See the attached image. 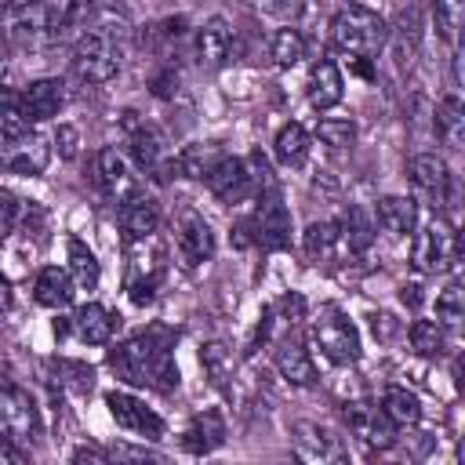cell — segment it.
I'll list each match as a JSON object with an SVG mask.
<instances>
[{
	"instance_id": "4",
	"label": "cell",
	"mask_w": 465,
	"mask_h": 465,
	"mask_svg": "<svg viewBox=\"0 0 465 465\" xmlns=\"http://www.w3.org/2000/svg\"><path fill=\"white\" fill-rule=\"evenodd\" d=\"M312 341L334 363H352L360 356V334H356L352 320L338 305H323L316 312V320H312Z\"/></svg>"
},
{
	"instance_id": "22",
	"label": "cell",
	"mask_w": 465,
	"mask_h": 465,
	"mask_svg": "<svg viewBox=\"0 0 465 465\" xmlns=\"http://www.w3.org/2000/svg\"><path fill=\"white\" fill-rule=\"evenodd\" d=\"M73 294H76V283H73L69 269H58V265L40 269L36 287H33V298H36L40 305H47V309H65V305L73 302Z\"/></svg>"
},
{
	"instance_id": "8",
	"label": "cell",
	"mask_w": 465,
	"mask_h": 465,
	"mask_svg": "<svg viewBox=\"0 0 465 465\" xmlns=\"http://www.w3.org/2000/svg\"><path fill=\"white\" fill-rule=\"evenodd\" d=\"M341 418H345L349 432H352L360 443H367L371 450H385V447L396 443V436H392L396 425L385 418L381 407H371V403H363V400H352V403L341 407Z\"/></svg>"
},
{
	"instance_id": "41",
	"label": "cell",
	"mask_w": 465,
	"mask_h": 465,
	"mask_svg": "<svg viewBox=\"0 0 465 465\" xmlns=\"http://www.w3.org/2000/svg\"><path fill=\"white\" fill-rule=\"evenodd\" d=\"M316 134H320V142H323V145L345 149V145H352L356 127H352V120H341V116H323V120L316 124Z\"/></svg>"
},
{
	"instance_id": "19",
	"label": "cell",
	"mask_w": 465,
	"mask_h": 465,
	"mask_svg": "<svg viewBox=\"0 0 465 465\" xmlns=\"http://www.w3.org/2000/svg\"><path fill=\"white\" fill-rule=\"evenodd\" d=\"M62 80H54V76H44V80H33L25 91H22V105H25V116L29 120H51V116H58V109H62Z\"/></svg>"
},
{
	"instance_id": "10",
	"label": "cell",
	"mask_w": 465,
	"mask_h": 465,
	"mask_svg": "<svg viewBox=\"0 0 465 465\" xmlns=\"http://www.w3.org/2000/svg\"><path fill=\"white\" fill-rule=\"evenodd\" d=\"M105 407H109V414H113V421L120 429H127L134 436H145V440H160L163 436V418L153 407H145L138 396H131V392H109L105 396Z\"/></svg>"
},
{
	"instance_id": "44",
	"label": "cell",
	"mask_w": 465,
	"mask_h": 465,
	"mask_svg": "<svg viewBox=\"0 0 465 465\" xmlns=\"http://www.w3.org/2000/svg\"><path fill=\"white\" fill-rule=\"evenodd\" d=\"M262 4H265L269 15H276V18H283V22H294V18L305 11V0H262Z\"/></svg>"
},
{
	"instance_id": "11",
	"label": "cell",
	"mask_w": 465,
	"mask_h": 465,
	"mask_svg": "<svg viewBox=\"0 0 465 465\" xmlns=\"http://www.w3.org/2000/svg\"><path fill=\"white\" fill-rule=\"evenodd\" d=\"M411 185H414V193H418L432 211H440V207L447 203L450 171H447V163H443L436 153H418V156L411 160Z\"/></svg>"
},
{
	"instance_id": "30",
	"label": "cell",
	"mask_w": 465,
	"mask_h": 465,
	"mask_svg": "<svg viewBox=\"0 0 465 465\" xmlns=\"http://www.w3.org/2000/svg\"><path fill=\"white\" fill-rule=\"evenodd\" d=\"M222 156H225V153H222L214 142H193V145H185V149L174 156V167H178L185 178H207Z\"/></svg>"
},
{
	"instance_id": "17",
	"label": "cell",
	"mask_w": 465,
	"mask_h": 465,
	"mask_svg": "<svg viewBox=\"0 0 465 465\" xmlns=\"http://www.w3.org/2000/svg\"><path fill=\"white\" fill-rule=\"evenodd\" d=\"M120 225H124V232L131 240H138V243L149 240L156 232V225H160V203L153 196H145V193L131 196L127 203H120Z\"/></svg>"
},
{
	"instance_id": "16",
	"label": "cell",
	"mask_w": 465,
	"mask_h": 465,
	"mask_svg": "<svg viewBox=\"0 0 465 465\" xmlns=\"http://www.w3.org/2000/svg\"><path fill=\"white\" fill-rule=\"evenodd\" d=\"M229 54H232V25L222 15H214L196 29V58L200 65L218 69L229 62Z\"/></svg>"
},
{
	"instance_id": "14",
	"label": "cell",
	"mask_w": 465,
	"mask_h": 465,
	"mask_svg": "<svg viewBox=\"0 0 465 465\" xmlns=\"http://www.w3.org/2000/svg\"><path fill=\"white\" fill-rule=\"evenodd\" d=\"M291 440H294V454L302 461H320L323 465V461H341L345 458L338 436H331V429H323L316 421H298Z\"/></svg>"
},
{
	"instance_id": "33",
	"label": "cell",
	"mask_w": 465,
	"mask_h": 465,
	"mask_svg": "<svg viewBox=\"0 0 465 465\" xmlns=\"http://www.w3.org/2000/svg\"><path fill=\"white\" fill-rule=\"evenodd\" d=\"M29 131V116L22 105V94H15L11 87H0V134L4 138H22Z\"/></svg>"
},
{
	"instance_id": "46",
	"label": "cell",
	"mask_w": 465,
	"mask_h": 465,
	"mask_svg": "<svg viewBox=\"0 0 465 465\" xmlns=\"http://www.w3.org/2000/svg\"><path fill=\"white\" fill-rule=\"evenodd\" d=\"M174 91H178V73H174V69H163V73L153 80V94H156V98H171Z\"/></svg>"
},
{
	"instance_id": "9",
	"label": "cell",
	"mask_w": 465,
	"mask_h": 465,
	"mask_svg": "<svg viewBox=\"0 0 465 465\" xmlns=\"http://www.w3.org/2000/svg\"><path fill=\"white\" fill-rule=\"evenodd\" d=\"M0 436H7V440H33L36 436V407L7 378H0Z\"/></svg>"
},
{
	"instance_id": "34",
	"label": "cell",
	"mask_w": 465,
	"mask_h": 465,
	"mask_svg": "<svg viewBox=\"0 0 465 465\" xmlns=\"http://www.w3.org/2000/svg\"><path fill=\"white\" fill-rule=\"evenodd\" d=\"M69 276H73L76 291H94L98 287V262L80 240H69Z\"/></svg>"
},
{
	"instance_id": "32",
	"label": "cell",
	"mask_w": 465,
	"mask_h": 465,
	"mask_svg": "<svg viewBox=\"0 0 465 465\" xmlns=\"http://www.w3.org/2000/svg\"><path fill=\"white\" fill-rule=\"evenodd\" d=\"M338 229H341V243H345L349 251H356V254L367 251L371 240H374V225H371V214H367L363 207H349Z\"/></svg>"
},
{
	"instance_id": "28",
	"label": "cell",
	"mask_w": 465,
	"mask_h": 465,
	"mask_svg": "<svg viewBox=\"0 0 465 465\" xmlns=\"http://www.w3.org/2000/svg\"><path fill=\"white\" fill-rule=\"evenodd\" d=\"M160 258H163V254H156L153 262L134 258L131 276H127V294H131L134 305H149V302L156 298V287H160V276H163V262H160Z\"/></svg>"
},
{
	"instance_id": "47",
	"label": "cell",
	"mask_w": 465,
	"mask_h": 465,
	"mask_svg": "<svg viewBox=\"0 0 465 465\" xmlns=\"http://www.w3.org/2000/svg\"><path fill=\"white\" fill-rule=\"evenodd\" d=\"M54 142H58V153H62L65 160H73V156H76V127L62 124V127H58V134H54Z\"/></svg>"
},
{
	"instance_id": "35",
	"label": "cell",
	"mask_w": 465,
	"mask_h": 465,
	"mask_svg": "<svg viewBox=\"0 0 465 465\" xmlns=\"http://www.w3.org/2000/svg\"><path fill=\"white\" fill-rule=\"evenodd\" d=\"M276 156H280L287 167L305 163V156H309V134H305L302 124H287V127H280V134H276Z\"/></svg>"
},
{
	"instance_id": "25",
	"label": "cell",
	"mask_w": 465,
	"mask_h": 465,
	"mask_svg": "<svg viewBox=\"0 0 465 465\" xmlns=\"http://www.w3.org/2000/svg\"><path fill=\"white\" fill-rule=\"evenodd\" d=\"M305 254L316 262V265H331L334 258H338V251L345 247L341 243V229H338V222H312L309 229H305Z\"/></svg>"
},
{
	"instance_id": "31",
	"label": "cell",
	"mask_w": 465,
	"mask_h": 465,
	"mask_svg": "<svg viewBox=\"0 0 465 465\" xmlns=\"http://www.w3.org/2000/svg\"><path fill=\"white\" fill-rule=\"evenodd\" d=\"M200 363H203V374L211 378V385L214 389H225L229 385V378H232V349L225 345V341H207L203 349H200Z\"/></svg>"
},
{
	"instance_id": "6",
	"label": "cell",
	"mask_w": 465,
	"mask_h": 465,
	"mask_svg": "<svg viewBox=\"0 0 465 465\" xmlns=\"http://www.w3.org/2000/svg\"><path fill=\"white\" fill-rule=\"evenodd\" d=\"M124 131H127V142H131V153L138 160L142 171L163 178L167 171H174V160L167 153V138L160 127H153L145 116L138 113H124Z\"/></svg>"
},
{
	"instance_id": "29",
	"label": "cell",
	"mask_w": 465,
	"mask_h": 465,
	"mask_svg": "<svg viewBox=\"0 0 465 465\" xmlns=\"http://www.w3.org/2000/svg\"><path fill=\"white\" fill-rule=\"evenodd\" d=\"M381 411H385V418H389L396 429L418 425V418H421L418 396H414L411 389H403V385H389V389L381 392Z\"/></svg>"
},
{
	"instance_id": "37",
	"label": "cell",
	"mask_w": 465,
	"mask_h": 465,
	"mask_svg": "<svg viewBox=\"0 0 465 465\" xmlns=\"http://www.w3.org/2000/svg\"><path fill=\"white\" fill-rule=\"evenodd\" d=\"M461 18H465V0H432V22L443 40H450V44L458 40Z\"/></svg>"
},
{
	"instance_id": "36",
	"label": "cell",
	"mask_w": 465,
	"mask_h": 465,
	"mask_svg": "<svg viewBox=\"0 0 465 465\" xmlns=\"http://www.w3.org/2000/svg\"><path fill=\"white\" fill-rule=\"evenodd\" d=\"M272 58H276V65H280V69L298 65V62L305 58V40H302V33H298V29H291V25L276 29V36H272Z\"/></svg>"
},
{
	"instance_id": "18",
	"label": "cell",
	"mask_w": 465,
	"mask_h": 465,
	"mask_svg": "<svg viewBox=\"0 0 465 465\" xmlns=\"http://www.w3.org/2000/svg\"><path fill=\"white\" fill-rule=\"evenodd\" d=\"M222 443H225V421H222L218 411H200V414L185 425V432H182V447H185L189 454H211V450L222 447Z\"/></svg>"
},
{
	"instance_id": "23",
	"label": "cell",
	"mask_w": 465,
	"mask_h": 465,
	"mask_svg": "<svg viewBox=\"0 0 465 465\" xmlns=\"http://www.w3.org/2000/svg\"><path fill=\"white\" fill-rule=\"evenodd\" d=\"M341 87H345L341 84V69L331 58H320L312 65V73H309V102L316 109H331V105L341 102Z\"/></svg>"
},
{
	"instance_id": "50",
	"label": "cell",
	"mask_w": 465,
	"mask_h": 465,
	"mask_svg": "<svg viewBox=\"0 0 465 465\" xmlns=\"http://www.w3.org/2000/svg\"><path fill=\"white\" fill-rule=\"evenodd\" d=\"M11 309V283L0 276V312H7Z\"/></svg>"
},
{
	"instance_id": "45",
	"label": "cell",
	"mask_w": 465,
	"mask_h": 465,
	"mask_svg": "<svg viewBox=\"0 0 465 465\" xmlns=\"http://www.w3.org/2000/svg\"><path fill=\"white\" fill-rule=\"evenodd\" d=\"M276 309L283 312V320H287V323L305 320V302H302V294H283V298L276 302Z\"/></svg>"
},
{
	"instance_id": "2",
	"label": "cell",
	"mask_w": 465,
	"mask_h": 465,
	"mask_svg": "<svg viewBox=\"0 0 465 465\" xmlns=\"http://www.w3.org/2000/svg\"><path fill=\"white\" fill-rule=\"evenodd\" d=\"M124 54H127V25L105 18V22H98L94 29H87L76 40V47H73V69L87 84H105V80H113L120 73Z\"/></svg>"
},
{
	"instance_id": "27",
	"label": "cell",
	"mask_w": 465,
	"mask_h": 465,
	"mask_svg": "<svg viewBox=\"0 0 465 465\" xmlns=\"http://www.w3.org/2000/svg\"><path fill=\"white\" fill-rule=\"evenodd\" d=\"M436 134L447 149H461V142H465V105H461L458 94H447L436 105Z\"/></svg>"
},
{
	"instance_id": "7",
	"label": "cell",
	"mask_w": 465,
	"mask_h": 465,
	"mask_svg": "<svg viewBox=\"0 0 465 465\" xmlns=\"http://www.w3.org/2000/svg\"><path fill=\"white\" fill-rule=\"evenodd\" d=\"M243 225L254 232V243H262L265 251H283L291 243V214L280 200V189L258 193V207Z\"/></svg>"
},
{
	"instance_id": "5",
	"label": "cell",
	"mask_w": 465,
	"mask_h": 465,
	"mask_svg": "<svg viewBox=\"0 0 465 465\" xmlns=\"http://www.w3.org/2000/svg\"><path fill=\"white\" fill-rule=\"evenodd\" d=\"M458 258V232L450 229V222H443L440 214L432 222L421 225V232L414 236V251L411 262L418 272H447Z\"/></svg>"
},
{
	"instance_id": "21",
	"label": "cell",
	"mask_w": 465,
	"mask_h": 465,
	"mask_svg": "<svg viewBox=\"0 0 465 465\" xmlns=\"http://www.w3.org/2000/svg\"><path fill=\"white\" fill-rule=\"evenodd\" d=\"M47 160H51V149H47V142L40 138V134H22V138H15V145L7 149V156H4V163H7V171H15V174H40L44 167H47Z\"/></svg>"
},
{
	"instance_id": "20",
	"label": "cell",
	"mask_w": 465,
	"mask_h": 465,
	"mask_svg": "<svg viewBox=\"0 0 465 465\" xmlns=\"http://www.w3.org/2000/svg\"><path fill=\"white\" fill-rule=\"evenodd\" d=\"M116 323H120V316H113V312H109L105 305H98V302L80 305L76 316H73V327H76L80 341H87V345H105V341L113 338Z\"/></svg>"
},
{
	"instance_id": "40",
	"label": "cell",
	"mask_w": 465,
	"mask_h": 465,
	"mask_svg": "<svg viewBox=\"0 0 465 465\" xmlns=\"http://www.w3.org/2000/svg\"><path fill=\"white\" fill-rule=\"evenodd\" d=\"M436 316L447 323V327H458L461 316H465V302H461V283L450 280L440 294H436Z\"/></svg>"
},
{
	"instance_id": "3",
	"label": "cell",
	"mask_w": 465,
	"mask_h": 465,
	"mask_svg": "<svg viewBox=\"0 0 465 465\" xmlns=\"http://www.w3.org/2000/svg\"><path fill=\"white\" fill-rule=\"evenodd\" d=\"M385 36H389V29H385L381 15L371 11V7H363V4L341 7V11L334 15V22H331V40H334L345 54H352V58H371V54H378V51L385 47Z\"/></svg>"
},
{
	"instance_id": "38",
	"label": "cell",
	"mask_w": 465,
	"mask_h": 465,
	"mask_svg": "<svg viewBox=\"0 0 465 465\" xmlns=\"http://www.w3.org/2000/svg\"><path fill=\"white\" fill-rule=\"evenodd\" d=\"M411 345L421 356H440L443 352V327L436 320H414L411 323Z\"/></svg>"
},
{
	"instance_id": "42",
	"label": "cell",
	"mask_w": 465,
	"mask_h": 465,
	"mask_svg": "<svg viewBox=\"0 0 465 465\" xmlns=\"http://www.w3.org/2000/svg\"><path fill=\"white\" fill-rule=\"evenodd\" d=\"M105 454H109V461H160L156 450H149V447H131V443H113Z\"/></svg>"
},
{
	"instance_id": "39",
	"label": "cell",
	"mask_w": 465,
	"mask_h": 465,
	"mask_svg": "<svg viewBox=\"0 0 465 465\" xmlns=\"http://www.w3.org/2000/svg\"><path fill=\"white\" fill-rule=\"evenodd\" d=\"M58 385L62 389H69V392H76V396H87L91 392V385H94V371L87 367V363H76V360H58Z\"/></svg>"
},
{
	"instance_id": "1",
	"label": "cell",
	"mask_w": 465,
	"mask_h": 465,
	"mask_svg": "<svg viewBox=\"0 0 465 465\" xmlns=\"http://www.w3.org/2000/svg\"><path fill=\"white\" fill-rule=\"evenodd\" d=\"M113 371L131 385H153V389H174L178 367H174V338L163 327H149L124 345L109 352Z\"/></svg>"
},
{
	"instance_id": "15",
	"label": "cell",
	"mask_w": 465,
	"mask_h": 465,
	"mask_svg": "<svg viewBox=\"0 0 465 465\" xmlns=\"http://www.w3.org/2000/svg\"><path fill=\"white\" fill-rule=\"evenodd\" d=\"M98 182H102V189H105L116 203H127L131 196L142 193V182L131 174L127 160H124L113 145H105V149L98 153Z\"/></svg>"
},
{
	"instance_id": "51",
	"label": "cell",
	"mask_w": 465,
	"mask_h": 465,
	"mask_svg": "<svg viewBox=\"0 0 465 465\" xmlns=\"http://www.w3.org/2000/svg\"><path fill=\"white\" fill-rule=\"evenodd\" d=\"M403 302H411V305H418L421 302V294H418V287L411 283V287H403Z\"/></svg>"
},
{
	"instance_id": "12",
	"label": "cell",
	"mask_w": 465,
	"mask_h": 465,
	"mask_svg": "<svg viewBox=\"0 0 465 465\" xmlns=\"http://www.w3.org/2000/svg\"><path fill=\"white\" fill-rule=\"evenodd\" d=\"M203 182H207V189H211L222 203H240V200H247V196L254 193L247 160H240V156H222V160L214 163V171H211Z\"/></svg>"
},
{
	"instance_id": "13",
	"label": "cell",
	"mask_w": 465,
	"mask_h": 465,
	"mask_svg": "<svg viewBox=\"0 0 465 465\" xmlns=\"http://www.w3.org/2000/svg\"><path fill=\"white\" fill-rule=\"evenodd\" d=\"M174 243H178V254H182V265H185V269H196L200 262H207V258L214 254V232H211V225L203 222V214H196V211H185V214L178 218V236H174Z\"/></svg>"
},
{
	"instance_id": "49",
	"label": "cell",
	"mask_w": 465,
	"mask_h": 465,
	"mask_svg": "<svg viewBox=\"0 0 465 465\" xmlns=\"http://www.w3.org/2000/svg\"><path fill=\"white\" fill-rule=\"evenodd\" d=\"M73 461H109V454L98 450V447H76L73 450Z\"/></svg>"
},
{
	"instance_id": "26",
	"label": "cell",
	"mask_w": 465,
	"mask_h": 465,
	"mask_svg": "<svg viewBox=\"0 0 465 465\" xmlns=\"http://www.w3.org/2000/svg\"><path fill=\"white\" fill-rule=\"evenodd\" d=\"M378 222L392 236H407L418 225V203L411 196H381L378 200Z\"/></svg>"
},
{
	"instance_id": "43",
	"label": "cell",
	"mask_w": 465,
	"mask_h": 465,
	"mask_svg": "<svg viewBox=\"0 0 465 465\" xmlns=\"http://www.w3.org/2000/svg\"><path fill=\"white\" fill-rule=\"evenodd\" d=\"M18 211H22V203H18V196L11 193V189H0V240L15 229V222H18Z\"/></svg>"
},
{
	"instance_id": "48",
	"label": "cell",
	"mask_w": 465,
	"mask_h": 465,
	"mask_svg": "<svg viewBox=\"0 0 465 465\" xmlns=\"http://www.w3.org/2000/svg\"><path fill=\"white\" fill-rule=\"evenodd\" d=\"M11 443H15V440H7V436H0V461H11V465H22V461H25V454H22V450H15Z\"/></svg>"
},
{
	"instance_id": "24",
	"label": "cell",
	"mask_w": 465,
	"mask_h": 465,
	"mask_svg": "<svg viewBox=\"0 0 465 465\" xmlns=\"http://www.w3.org/2000/svg\"><path fill=\"white\" fill-rule=\"evenodd\" d=\"M276 371L291 385H302V389L316 381V363H312V356H309V349L302 341H283L276 349Z\"/></svg>"
}]
</instances>
